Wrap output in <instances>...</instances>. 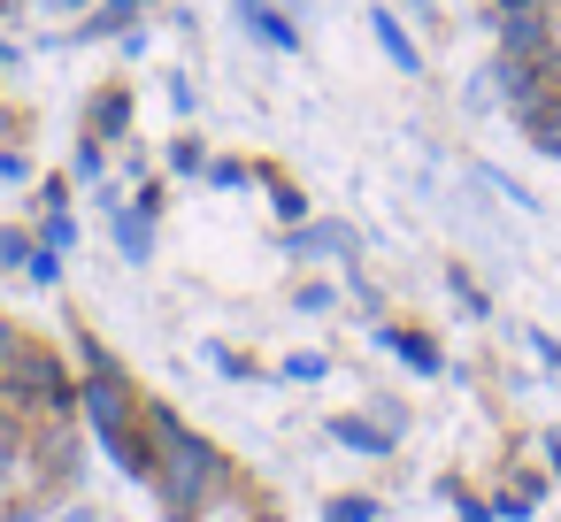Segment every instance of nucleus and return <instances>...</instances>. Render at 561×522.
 I'll use <instances>...</instances> for the list:
<instances>
[{"instance_id":"9b49d317","label":"nucleus","mask_w":561,"mask_h":522,"mask_svg":"<svg viewBox=\"0 0 561 522\" xmlns=\"http://www.w3.org/2000/svg\"><path fill=\"white\" fill-rule=\"evenodd\" d=\"M339 246H346V231H316V239H300L293 254H339Z\"/></svg>"},{"instance_id":"4468645a","label":"nucleus","mask_w":561,"mask_h":522,"mask_svg":"<svg viewBox=\"0 0 561 522\" xmlns=\"http://www.w3.org/2000/svg\"><path fill=\"white\" fill-rule=\"evenodd\" d=\"M0 461H16V422L0 415Z\"/></svg>"},{"instance_id":"39448f33","label":"nucleus","mask_w":561,"mask_h":522,"mask_svg":"<svg viewBox=\"0 0 561 522\" xmlns=\"http://www.w3.org/2000/svg\"><path fill=\"white\" fill-rule=\"evenodd\" d=\"M147 216H154V193H147L139 208H124V216H116V239H124V254H131V262H147V246H154V239H147Z\"/></svg>"},{"instance_id":"dca6fc26","label":"nucleus","mask_w":561,"mask_h":522,"mask_svg":"<svg viewBox=\"0 0 561 522\" xmlns=\"http://www.w3.org/2000/svg\"><path fill=\"white\" fill-rule=\"evenodd\" d=\"M500 9H507V16H523V9H538V0H500Z\"/></svg>"},{"instance_id":"ddd939ff","label":"nucleus","mask_w":561,"mask_h":522,"mask_svg":"<svg viewBox=\"0 0 561 522\" xmlns=\"http://www.w3.org/2000/svg\"><path fill=\"white\" fill-rule=\"evenodd\" d=\"M0 262H32V246H24L16 231H0Z\"/></svg>"},{"instance_id":"f8f14e48","label":"nucleus","mask_w":561,"mask_h":522,"mask_svg":"<svg viewBox=\"0 0 561 522\" xmlns=\"http://www.w3.org/2000/svg\"><path fill=\"white\" fill-rule=\"evenodd\" d=\"M369 514H377L369 499H339V507H331V522H369Z\"/></svg>"},{"instance_id":"1a4fd4ad","label":"nucleus","mask_w":561,"mask_h":522,"mask_svg":"<svg viewBox=\"0 0 561 522\" xmlns=\"http://www.w3.org/2000/svg\"><path fill=\"white\" fill-rule=\"evenodd\" d=\"M331 438H339V445H354V453H385V430H377V422H354V415H339V422H331Z\"/></svg>"},{"instance_id":"0eeeda50","label":"nucleus","mask_w":561,"mask_h":522,"mask_svg":"<svg viewBox=\"0 0 561 522\" xmlns=\"http://www.w3.org/2000/svg\"><path fill=\"white\" fill-rule=\"evenodd\" d=\"M369 24H377V47H385V55H392V62H400V70H415V62H423V55H415V39H408V32H400V24H392V16H385V9H377V16H369Z\"/></svg>"},{"instance_id":"2eb2a0df","label":"nucleus","mask_w":561,"mask_h":522,"mask_svg":"<svg viewBox=\"0 0 561 522\" xmlns=\"http://www.w3.org/2000/svg\"><path fill=\"white\" fill-rule=\"evenodd\" d=\"M9 353H16V338H9V323H0V369H9Z\"/></svg>"},{"instance_id":"423d86ee","label":"nucleus","mask_w":561,"mask_h":522,"mask_svg":"<svg viewBox=\"0 0 561 522\" xmlns=\"http://www.w3.org/2000/svg\"><path fill=\"white\" fill-rule=\"evenodd\" d=\"M231 9H239V16H247V24H254V32L270 39V47H293V24H285L277 9H270V0H231Z\"/></svg>"},{"instance_id":"f257e3e1","label":"nucleus","mask_w":561,"mask_h":522,"mask_svg":"<svg viewBox=\"0 0 561 522\" xmlns=\"http://www.w3.org/2000/svg\"><path fill=\"white\" fill-rule=\"evenodd\" d=\"M154 438H162V453H170V468H162V491H170V507L185 514L216 476H224V461H216V445H201L193 430H178L170 415H154Z\"/></svg>"},{"instance_id":"9d476101","label":"nucleus","mask_w":561,"mask_h":522,"mask_svg":"<svg viewBox=\"0 0 561 522\" xmlns=\"http://www.w3.org/2000/svg\"><path fill=\"white\" fill-rule=\"evenodd\" d=\"M385 346H392L400 361H415V369H438V353H431L423 338H408V330H385Z\"/></svg>"},{"instance_id":"7ed1b4c3","label":"nucleus","mask_w":561,"mask_h":522,"mask_svg":"<svg viewBox=\"0 0 561 522\" xmlns=\"http://www.w3.org/2000/svg\"><path fill=\"white\" fill-rule=\"evenodd\" d=\"M9 399L16 407H39V399H70V384H62V369H55V353H9Z\"/></svg>"},{"instance_id":"f03ea898","label":"nucleus","mask_w":561,"mask_h":522,"mask_svg":"<svg viewBox=\"0 0 561 522\" xmlns=\"http://www.w3.org/2000/svg\"><path fill=\"white\" fill-rule=\"evenodd\" d=\"M85 407H93V422H101L108 453H116V461H124V468L139 476V468H147L154 453H147V438L131 430V392H124V376H116V369H101V376L85 384Z\"/></svg>"},{"instance_id":"6e6552de","label":"nucleus","mask_w":561,"mask_h":522,"mask_svg":"<svg viewBox=\"0 0 561 522\" xmlns=\"http://www.w3.org/2000/svg\"><path fill=\"white\" fill-rule=\"evenodd\" d=\"M507 55H546V24L523 9V16H507Z\"/></svg>"},{"instance_id":"20e7f679","label":"nucleus","mask_w":561,"mask_h":522,"mask_svg":"<svg viewBox=\"0 0 561 522\" xmlns=\"http://www.w3.org/2000/svg\"><path fill=\"white\" fill-rule=\"evenodd\" d=\"M523 116V131L538 139V154H561V93L553 101H530V108H515Z\"/></svg>"}]
</instances>
